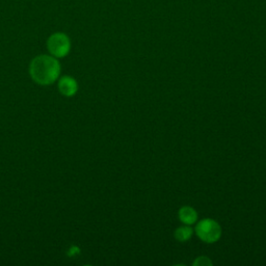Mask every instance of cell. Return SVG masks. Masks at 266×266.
<instances>
[{
	"label": "cell",
	"instance_id": "cell-1",
	"mask_svg": "<svg viewBox=\"0 0 266 266\" xmlns=\"http://www.w3.org/2000/svg\"><path fill=\"white\" fill-rule=\"evenodd\" d=\"M29 72L32 78L38 84L47 85L57 79L61 67L56 58L49 55H40L32 62Z\"/></svg>",
	"mask_w": 266,
	"mask_h": 266
},
{
	"label": "cell",
	"instance_id": "cell-2",
	"mask_svg": "<svg viewBox=\"0 0 266 266\" xmlns=\"http://www.w3.org/2000/svg\"><path fill=\"white\" fill-rule=\"evenodd\" d=\"M196 235L205 244H215L222 237V227L212 219L200 221L195 228Z\"/></svg>",
	"mask_w": 266,
	"mask_h": 266
},
{
	"label": "cell",
	"instance_id": "cell-3",
	"mask_svg": "<svg viewBox=\"0 0 266 266\" xmlns=\"http://www.w3.org/2000/svg\"><path fill=\"white\" fill-rule=\"evenodd\" d=\"M47 48L49 52L55 57L66 56L71 48L70 39L63 33L53 34L47 42Z\"/></svg>",
	"mask_w": 266,
	"mask_h": 266
},
{
	"label": "cell",
	"instance_id": "cell-4",
	"mask_svg": "<svg viewBox=\"0 0 266 266\" xmlns=\"http://www.w3.org/2000/svg\"><path fill=\"white\" fill-rule=\"evenodd\" d=\"M178 217L182 224L191 226L197 223L199 215L195 208H192L190 206H183L178 211Z\"/></svg>",
	"mask_w": 266,
	"mask_h": 266
},
{
	"label": "cell",
	"instance_id": "cell-5",
	"mask_svg": "<svg viewBox=\"0 0 266 266\" xmlns=\"http://www.w3.org/2000/svg\"><path fill=\"white\" fill-rule=\"evenodd\" d=\"M60 92L65 96H73L77 92V82L71 77H63L58 82Z\"/></svg>",
	"mask_w": 266,
	"mask_h": 266
},
{
	"label": "cell",
	"instance_id": "cell-6",
	"mask_svg": "<svg viewBox=\"0 0 266 266\" xmlns=\"http://www.w3.org/2000/svg\"><path fill=\"white\" fill-rule=\"evenodd\" d=\"M192 234L193 230L190 228V226L187 225L177 228L174 232L175 239L179 241V243H186V241H188L192 237Z\"/></svg>",
	"mask_w": 266,
	"mask_h": 266
},
{
	"label": "cell",
	"instance_id": "cell-7",
	"mask_svg": "<svg viewBox=\"0 0 266 266\" xmlns=\"http://www.w3.org/2000/svg\"><path fill=\"white\" fill-rule=\"evenodd\" d=\"M212 264H213L212 261L206 256L198 257L195 261L192 262L193 266H208V265H212Z\"/></svg>",
	"mask_w": 266,
	"mask_h": 266
}]
</instances>
